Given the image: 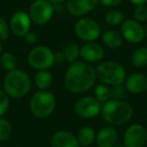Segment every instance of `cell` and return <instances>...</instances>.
<instances>
[{
  "mask_svg": "<svg viewBox=\"0 0 147 147\" xmlns=\"http://www.w3.org/2000/svg\"><path fill=\"white\" fill-rule=\"evenodd\" d=\"M95 68L84 61L71 63L64 77V85L69 92L81 94L89 91L96 83Z\"/></svg>",
  "mask_w": 147,
  "mask_h": 147,
  "instance_id": "cell-1",
  "label": "cell"
},
{
  "mask_svg": "<svg viewBox=\"0 0 147 147\" xmlns=\"http://www.w3.org/2000/svg\"><path fill=\"white\" fill-rule=\"evenodd\" d=\"M101 116L110 126H119L127 123L133 116V108L124 100L109 99L101 106Z\"/></svg>",
  "mask_w": 147,
  "mask_h": 147,
  "instance_id": "cell-2",
  "label": "cell"
},
{
  "mask_svg": "<svg viewBox=\"0 0 147 147\" xmlns=\"http://www.w3.org/2000/svg\"><path fill=\"white\" fill-rule=\"evenodd\" d=\"M31 88V81L27 74L19 69L9 71L3 80V90L9 97L20 99Z\"/></svg>",
  "mask_w": 147,
  "mask_h": 147,
  "instance_id": "cell-3",
  "label": "cell"
},
{
  "mask_svg": "<svg viewBox=\"0 0 147 147\" xmlns=\"http://www.w3.org/2000/svg\"><path fill=\"white\" fill-rule=\"evenodd\" d=\"M96 76L103 84L116 86L124 84L126 79V70L122 64L114 60L101 62L96 68Z\"/></svg>",
  "mask_w": 147,
  "mask_h": 147,
  "instance_id": "cell-4",
  "label": "cell"
},
{
  "mask_svg": "<svg viewBox=\"0 0 147 147\" xmlns=\"http://www.w3.org/2000/svg\"><path fill=\"white\" fill-rule=\"evenodd\" d=\"M57 105L55 95L47 90H38L29 100V109L37 118L44 119L53 113Z\"/></svg>",
  "mask_w": 147,
  "mask_h": 147,
  "instance_id": "cell-5",
  "label": "cell"
},
{
  "mask_svg": "<svg viewBox=\"0 0 147 147\" xmlns=\"http://www.w3.org/2000/svg\"><path fill=\"white\" fill-rule=\"evenodd\" d=\"M27 62L37 70H47L55 64V53L47 46H36L29 51Z\"/></svg>",
  "mask_w": 147,
  "mask_h": 147,
  "instance_id": "cell-6",
  "label": "cell"
},
{
  "mask_svg": "<svg viewBox=\"0 0 147 147\" xmlns=\"http://www.w3.org/2000/svg\"><path fill=\"white\" fill-rule=\"evenodd\" d=\"M75 33L79 39L85 41V42H94L100 36L101 28L100 25L94 19L84 17L76 22Z\"/></svg>",
  "mask_w": 147,
  "mask_h": 147,
  "instance_id": "cell-7",
  "label": "cell"
},
{
  "mask_svg": "<svg viewBox=\"0 0 147 147\" xmlns=\"http://www.w3.org/2000/svg\"><path fill=\"white\" fill-rule=\"evenodd\" d=\"M101 106L102 104L95 97L83 96L75 102L74 112L83 119H92L100 114Z\"/></svg>",
  "mask_w": 147,
  "mask_h": 147,
  "instance_id": "cell-8",
  "label": "cell"
},
{
  "mask_svg": "<svg viewBox=\"0 0 147 147\" xmlns=\"http://www.w3.org/2000/svg\"><path fill=\"white\" fill-rule=\"evenodd\" d=\"M55 11V7L46 0H34L29 7V15L32 22L37 25L47 23Z\"/></svg>",
  "mask_w": 147,
  "mask_h": 147,
  "instance_id": "cell-9",
  "label": "cell"
},
{
  "mask_svg": "<svg viewBox=\"0 0 147 147\" xmlns=\"http://www.w3.org/2000/svg\"><path fill=\"white\" fill-rule=\"evenodd\" d=\"M125 147H145L147 144V129L138 123L131 124L123 136Z\"/></svg>",
  "mask_w": 147,
  "mask_h": 147,
  "instance_id": "cell-10",
  "label": "cell"
},
{
  "mask_svg": "<svg viewBox=\"0 0 147 147\" xmlns=\"http://www.w3.org/2000/svg\"><path fill=\"white\" fill-rule=\"evenodd\" d=\"M123 39L130 43L141 42L144 39V27L141 23L135 21L134 19H126L122 22L120 29Z\"/></svg>",
  "mask_w": 147,
  "mask_h": 147,
  "instance_id": "cell-11",
  "label": "cell"
},
{
  "mask_svg": "<svg viewBox=\"0 0 147 147\" xmlns=\"http://www.w3.org/2000/svg\"><path fill=\"white\" fill-rule=\"evenodd\" d=\"M30 25H31V19L29 15L21 10L16 11L10 18V32H12L16 36H24L29 31Z\"/></svg>",
  "mask_w": 147,
  "mask_h": 147,
  "instance_id": "cell-12",
  "label": "cell"
},
{
  "mask_svg": "<svg viewBox=\"0 0 147 147\" xmlns=\"http://www.w3.org/2000/svg\"><path fill=\"white\" fill-rule=\"evenodd\" d=\"M105 50L100 44L89 42L80 48V56L86 63H97L104 58Z\"/></svg>",
  "mask_w": 147,
  "mask_h": 147,
  "instance_id": "cell-13",
  "label": "cell"
},
{
  "mask_svg": "<svg viewBox=\"0 0 147 147\" xmlns=\"http://www.w3.org/2000/svg\"><path fill=\"white\" fill-rule=\"evenodd\" d=\"M99 0H67V9L73 16H82L96 8Z\"/></svg>",
  "mask_w": 147,
  "mask_h": 147,
  "instance_id": "cell-14",
  "label": "cell"
},
{
  "mask_svg": "<svg viewBox=\"0 0 147 147\" xmlns=\"http://www.w3.org/2000/svg\"><path fill=\"white\" fill-rule=\"evenodd\" d=\"M127 92L132 94H142L147 91V76L142 73H133L126 77L124 82Z\"/></svg>",
  "mask_w": 147,
  "mask_h": 147,
  "instance_id": "cell-15",
  "label": "cell"
},
{
  "mask_svg": "<svg viewBox=\"0 0 147 147\" xmlns=\"http://www.w3.org/2000/svg\"><path fill=\"white\" fill-rule=\"evenodd\" d=\"M118 141V132L113 126H104L96 133V145L98 147H114Z\"/></svg>",
  "mask_w": 147,
  "mask_h": 147,
  "instance_id": "cell-16",
  "label": "cell"
},
{
  "mask_svg": "<svg viewBox=\"0 0 147 147\" xmlns=\"http://www.w3.org/2000/svg\"><path fill=\"white\" fill-rule=\"evenodd\" d=\"M51 147H80L77 137L67 130H59L53 135L51 140Z\"/></svg>",
  "mask_w": 147,
  "mask_h": 147,
  "instance_id": "cell-17",
  "label": "cell"
},
{
  "mask_svg": "<svg viewBox=\"0 0 147 147\" xmlns=\"http://www.w3.org/2000/svg\"><path fill=\"white\" fill-rule=\"evenodd\" d=\"M80 147H89L92 145L96 139V132L91 126H84L80 128L76 135Z\"/></svg>",
  "mask_w": 147,
  "mask_h": 147,
  "instance_id": "cell-18",
  "label": "cell"
},
{
  "mask_svg": "<svg viewBox=\"0 0 147 147\" xmlns=\"http://www.w3.org/2000/svg\"><path fill=\"white\" fill-rule=\"evenodd\" d=\"M123 40L121 33L116 30H106L102 34L103 43L111 49L120 48L123 44Z\"/></svg>",
  "mask_w": 147,
  "mask_h": 147,
  "instance_id": "cell-19",
  "label": "cell"
},
{
  "mask_svg": "<svg viewBox=\"0 0 147 147\" xmlns=\"http://www.w3.org/2000/svg\"><path fill=\"white\" fill-rule=\"evenodd\" d=\"M53 81V74L49 70H38L34 75V83L39 90H46Z\"/></svg>",
  "mask_w": 147,
  "mask_h": 147,
  "instance_id": "cell-20",
  "label": "cell"
},
{
  "mask_svg": "<svg viewBox=\"0 0 147 147\" xmlns=\"http://www.w3.org/2000/svg\"><path fill=\"white\" fill-rule=\"evenodd\" d=\"M131 63L137 68L145 67L147 65V48L146 47H138L131 54Z\"/></svg>",
  "mask_w": 147,
  "mask_h": 147,
  "instance_id": "cell-21",
  "label": "cell"
},
{
  "mask_svg": "<svg viewBox=\"0 0 147 147\" xmlns=\"http://www.w3.org/2000/svg\"><path fill=\"white\" fill-rule=\"evenodd\" d=\"M125 19V14L118 9H112L105 14V21L111 26H117L122 24Z\"/></svg>",
  "mask_w": 147,
  "mask_h": 147,
  "instance_id": "cell-22",
  "label": "cell"
},
{
  "mask_svg": "<svg viewBox=\"0 0 147 147\" xmlns=\"http://www.w3.org/2000/svg\"><path fill=\"white\" fill-rule=\"evenodd\" d=\"M0 65L3 69L7 70L8 72L16 69L17 59L15 55L11 52H5L0 56Z\"/></svg>",
  "mask_w": 147,
  "mask_h": 147,
  "instance_id": "cell-23",
  "label": "cell"
},
{
  "mask_svg": "<svg viewBox=\"0 0 147 147\" xmlns=\"http://www.w3.org/2000/svg\"><path fill=\"white\" fill-rule=\"evenodd\" d=\"M63 52L66 56V60L70 63H74L80 56V47L76 43H68L63 49Z\"/></svg>",
  "mask_w": 147,
  "mask_h": 147,
  "instance_id": "cell-24",
  "label": "cell"
},
{
  "mask_svg": "<svg viewBox=\"0 0 147 147\" xmlns=\"http://www.w3.org/2000/svg\"><path fill=\"white\" fill-rule=\"evenodd\" d=\"M94 97L101 103L107 102L109 99H111V96H110V87L106 84H99V85L96 86L94 90Z\"/></svg>",
  "mask_w": 147,
  "mask_h": 147,
  "instance_id": "cell-25",
  "label": "cell"
},
{
  "mask_svg": "<svg viewBox=\"0 0 147 147\" xmlns=\"http://www.w3.org/2000/svg\"><path fill=\"white\" fill-rule=\"evenodd\" d=\"M12 134V127L7 119L0 117V141H5Z\"/></svg>",
  "mask_w": 147,
  "mask_h": 147,
  "instance_id": "cell-26",
  "label": "cell"
},
{
  "mask_svg": "<svg viewBox=\"0 0 147 147\" xmlns=\"http://www.w3.org/2000/svg\"><path fill=\"white\" fill-rule=\"evenodd\" d=\"M127 90H126L125 86L122 85H116L110 88V96L111 99H115V100H124V98L127 95Z\"/></svg>",
  "mask_w": 147,
  "mask_h": 147,
  "instance_id": "cell-27",
  "label": "cell"
},
{
  "mask_svg": "<svg viewBox=\"0 0 147 147\" xmlns=\"http://www.w3.org/2000/svg\"><path fill=\"white\" fill-rule=\"evenodd\" d=\"M134 20L139 23L147 21V7L145 5H138L133 10Z\"/></svg>",
  "mask_w": 147,
  "mask_h": 147,
  "instance_id": "cell-28",
  "label": "cell"
},
{
  "mask_svg": "<svg viewBox=\"0 0 147 147\" xmlns=\"http://www.w3.org/2000/svg\"><path fill=\"white\" fill-rule=\"evenodd\" d=\"M10 104L9 96L5 93L3 89H0V117L8 110Z\"/></svg>",
  "mask_w": 147,
  "mask_h": 147,
  "instance_id": "cell-29",
  "label": "cell"
},
{
  "mask_svg": "<svg viewBox=\"0 0 147 147\" xmlns=\"http://www.w3.org/2000/svg\"><path fill=\"white\" fill-rule=\"evenodd\" d=\"M9 24L6 22V20L4 18L0 17V40H6L9 37Z\"/></svg>",
  "mask_w": 147,
  "mask_h": 147,
  "instance_id": "cell-30",
  "label": "cell"
},
{
  "mask_svg": "<svg viewBox=\"0 0 147 147\" xmlns=\"http://www.w3.org/2000/svg\"><path fill=\"white\" fill-rule=\"evenodd\" d=\"M23 37H24V41L29 45L34 44L37 41V35L34 32H31V31H28Z\"/></svg>",
  "mask_w": 147,
  "mask_h": 147,
  "instance_id": "cell-31",
  "label": "cell"
},
{
  "mask_svg": "<svg viewBox=\"0 0 147 147\" xmlns=\"http://www.w3.org/2000/svg\"><path fill=\"white\" fill-rule=\"evenodd\" d=\"M123 0H100V2L104 6H108V7H114L119 4L122 3Z\"/></svg>",
  "mask_w": 147,
  "mask_h": 147,
  "instance_id": "cell-32",
  "label": "cell"
},
{
  "mask_svg": "<svg viewBox=\"0 0 147 147\" xmlns=\"http://www.w3.org/2000/svg\"><path fill=\"white\" fill-rule=\"evenodd\" d=\"M66 61H67V60H66V56L63 51H59V52L55 53V63L63 64V63H65Z\"/></svg>",
  "mask_w": 147,
  "mask_h": 147,
  "instance_id": "cell-33",
  "label": "cell"
},
{
  "mask_svg": "<svg viewBox=\"0 0 147 147\" xmlns=\"http://www.w3.org/2000/svg\"><path fill=\"white\" fill-rule=\"evenodd\" d=\"M133 5L138 6V5H145L147 0H129Z\"/></svg>",
  "mask_w": 147,
  "mask_h": 147,
  "instance_id": "cell-34",
  "label": "cell"
},
{
  "mask_svg": "<svg viewBox=\"0 0 147 147\" xmlns=\"http://www.w3.org/2000/svg\"><path fill=\"white\" fill-rule=\"evenodd\" d=\"M46 1H49L53 5V4H61L64 1H67V0H46Z\"/></svg>",
  "mask_w": 147,
  "mask_h": 147,
  "instance_id": "cell-35",
  "label": "cell"
},
{
  "mask_svg": "<svg viewBox=\"0 0 147 147\" xmlns=\"http://www.w3.org/2000/svg\"><path fill=\"white\" fill-rule=\"evenodd\" d=\"M144 38H146L147 40V24L145 25V27H144Z\"/></svg>",
  "mask_w": 147,
  "mask_h": 147,
  "instance_id": "cell-36",
  "label": "cell"
},
{
  "mask_svg": "<svg viewBox=\"0 0 147 147\" xmlns=\"http://www.w3.org/2000/svg\"><path fill=\"white\" fill-rule=\"evenodd\" d=\"M1 51H2V43L0 42V54H1Z\"/></svg>",
  "mask_w": 147,
  "mask_h": 147,
  "instance_id": "cell-37",
  "label": "cell"
},
{
  "mask_svg": "<svg viewBox=\"0 0 147 147\" xmlns=\"http://www.w3.org/2000/svg\"><path fill=\"white\" fill-rule=\"evenodd\" d=\"M114 147H125L124 145H116V146H114Z\"/></svg>",
  "mask_w": 147,
  "mask_h": 147,
  "instance_id": "cell-38",
  "label": "cell"
},
{
  "mask_svg": "<svg viewBox=\"0 0 147 147\" xmlns=\"http://www.w3.org/2000/svg\"><path fill=\"white\" fill-rule=\"evenodd\" d=\"M0 147H1V146H0Z\"/></svg>",
  "mask_w": 147,
  "mask_h": 147,
  "instance_id": "cell-39",
  "label": "cell"
}]
</instances>
